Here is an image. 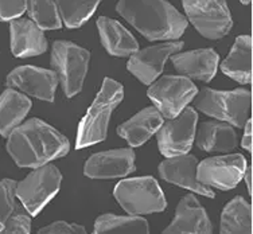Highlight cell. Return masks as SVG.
<instances>
[{
    "instance_id": "cell-1",
    "label": "cell",
    "mask_w": 253,
    "mask_h": 234,
    "mask_svg": "<svg viewBox=\"0 0 253 234\" xmlns=\"http://www.w3.org/2000/svg\"><path fill=\"white\" fill-rule=\"evenodd\" d=\"M7 137V151L19 167L43 166L70 150L68 139L41 118L19 124Z\"/></svg>"
},
{
    "instance_id": "cell-2",
    "label": "cell",
    "mask_w": 253,
    "mask_h": 234,
    "mask_svg": "<svg viewBox=\"0 0 253 234\" xmlns=\"http://www.w3.org/2000/svg\"><path fill=\"white\" fill-rule=\"evenodd\" d=\"M116 11L148 40L178 39L187 19L166 0H120Z\"/></svg>"
},
{
    "instance_id": "cell-3",
    "label": "cell",
    "mask_w": 253,
    "mask_h": 234,
    "mask_svg": "<svg viewBox=\"0 0 253 234\" xmlns=\"http://www.w3.org/2000/svg\"><path fill=\"white\" fill-rule=\"evenodd\" d=\"M123 96H124V90L122 83L112 78L104 79L97 97L93 101L85 117L78 125L77 142H76L77 150L105 140L111 115L117 105L122 103Z\"/></svg>"
},
{
    "instance_id": "cell-4",
    "label": "cell",
    "mask_w": 253,
    "mask_h": 234,
    "mask_svg": "<svg viewBox=\"0 0 253 234\" xmlns=\"http://www.w3.org/2000/svg\"><path fill=\"white\" fill-rule=\"evenodd\" d=\"M194 105L201 112L236 128H243L249 118L252 93L248 89L214 90L205 88L194 96Z\"/></svg>"
},
{
    "instance_id": "cell-5",
    "label": "cell",
    "mask_w": 253,
    "mask_h": 234,
    "mask_svg": "<svg viewBox=\"0 0 253 234\" xmlns=\"http://www.w3.org/2000/svg\"><path fill=\"white\" fill-rule=\"evenodd\" d=\"M90 53L69 40H55L51 47L53 72L61 81L66 97L81 92L88 73Z\"/></svg>"
},
{
    "instance_id": "cell-6",
    "label": "cell",
    "mask_w": 253,
    "mask_h": 234,
    "mask_svg": "<svg viewBox=\"0 0 253 234\" xmlns=\"http://www.w3.org/2000/svg\"><path fill=\"white\" fill-rule=\"evenodd\" d=\"M113 195L123 209L131 215H147L166 209L161 186L152 176L131 178L119 182Z\"/></svg>"
},
{
    "instance_id": "cell-7",
    "label": "cell",
    "mask_w": 253,
    "mask_h": 234,
    "mask_svg": "<svg viewBox=\"0 0 253 234\" xmlns=\"http://www.w3.org/2000/svg\"><path fill=\"white\" fill-rule=\"evenodd\" d=\"M62 175L53 164L35 167L22 182H16L15 194L30 215H37L58 193Z\"/></svg>"
},
{
    "instance_id": "cell-8",
    "label": "cell",
    "mask_w": 253,
    "mask_h": 234,
    "mask_svg": "<svg viewBox=\"0 0 253 234\" xmlns=\"http://www.w3.org/2000/svg\"><path fill=\"white\" fill-rule=\"evenodd\" d=\"M183 8L190 23L205 38H224L233 27L225 0H183Z\"/></svg>"
},
{
    "instance_id": "cell-9",
    "label": "cell",
    "mask_w": 253,
    "mask_h": 234,
    "mask_svg": "<svg viewBox=\"0 0 253 234\" xmlns=\"http://www.w3.org/2000/svg\"><path fill=\"white\" fill-rule=\"evenodd\" d=\"M198 92L195 83L182 76H165L148 88V97L166 118L178 116Z\"/></svg>"
},
{
    "instance_id": "cell-10",
    "label": "cell",
    "mask_w": 253,
    "mask_h": 234,
    "mask_svg": "<svg viewBox=\"0 0 253 234\" xmlns=\"http://www.w3.org/2000/svg\"><path fill=\"white\" fill-rule=\"evenodd\" d=\"M198 115L193 108L186 107L178 116L167 118L156 131L158 147L166 157L183 155L191 150L197 129Z\"/></svg>"
},
{
    "instance_id": "cell-11",
    "label": "cell",
    "mask_w": 253,
    "mask_h": 234,
    "mask_svg": "<svg viewBox=\"0 0 253 234\" xmlns=\"http://www.w3.org/2000/svg\"><path fill=\"white\" fill-rule=\"evenodd\" d=\"M247 168V160L240 154L213 156L198 161L197 179L208 187L230 190L239 185Z\"/></svg>"
},
{
    "instance_id": "cell-12",
    "label": "cell",
    "mask_w": 253,
    "mask_h": 234,
    "mask_svg": "<svg viewBox=\"0 0 253 234\" xmlns=\"http://www.w3.org/2000/svg\"><path fill=\"white\" fill-rule=\"evenodd\" d=\"M5 85L42 101L53 103L58 77L53 70L26 65L14 69L5 78Z\"/></svg>"
},
{
    "instance_id": "cell-13",
    "label": "cell",
    "mask_w": 253,
    "mask_h": 234,
    "mask_svg": "<svg viewBox=\"0 0 253 234\" xmlns=\"http://www.w3.org/2000/svg\"><path fill=\"white\" fill-rule=\"evenodd\" d=\"M183 42H167L155 44L131 54L126 68L144 85H150L163 72L166 61L183 47Z\"/></svg>"
},
{
    "instance_id": "cell-14",
    "label": "cell",
    "mask_w": 253,
    "mask_h": 234,
    "mask_svg": "<svg viewBox=\"0 0 253 234\" xmlns=\"http://www.w3.org/2000/svg\"><path fill=\"white\" fill-rule=\"evenodd\" d=\"M133 171L135 152L131 148H117L94 154L84 167V174L93 179L123 178Z\"/></svg>"
},
{
    "instance_id": "cell-15",
    "label": "cell",
    "mask_w": 253,
    "mask_h": 234,
    "mask_svg": "<svg viewBox=\"0 0 253 234\" xmlns=\"http://www.w3.org/2000/svg\"><path fill=\"white\" fill-rule=\"evenodd\" d=\"M198 159L194 155L183 154L167 157L159 166V175L163 181L179 186L208 198H214V193L210 187L202 185L197 179Z\"/></svg>"
},
{
    "instance_id": "cell-16",
    "label": "cell",
    "mask_w": 253,
    "mask_h": 234,
    "mask_svg": "<svg viewBox=\"0 0 253 234\" xmlns=\"http://www.w3.org/2000/svg\"><path fill=\"white\" fill-rule=\"evenodd\" d=\"M165 234H210L213 225L195 195L183 196L176 206L175 217L165 230Z\"/></svg>"
},
{
    "instance_id": "cell-17",
    "label": "cell",
    "mask_w": 253,
    "mask_h": 234,
    "mask_svg": "<svg viewBox=\"0 0 253 234\" xmlns=\"http://www.w3.org/2000/svg\"><path fill=\"white\" fill-rule=\"evenodd\" d=\"M11 51L15 57L26 58L43 54L47 50V40L43 30L27 18H16L10 23Z\"/></svg>"
},
{
    "instance_id": "cell-18",
    "label": "cell",
    "mask_w": 253,
    "mask_h": 234,
    "mask_svg": "<svg viewBox=\"0 0 253 234\" xmlns=\"http://www.w3.org/2000/svg\"><path fill=\"white\" fill-rule=\"evenodd\" d=\"M171 62L175 66L176 72L185 77L209 82L215 76L219 55L213 49L191 50L172 54Z\"/></svg>"
},
{
    "instance_id": "cell-19",
    "label": "cell",
    "mask_w": 253,
    "mask_h": 234,
    "mask_svg": "<svg viewBox=\"0 0 253 234\" xmlns=\"http://www.w3.org/2000/svg\"><path fill=\"white\" fill-rule=\"evenodd\" d=\"M195 144L206 152H230L237 147V135L230 125L225 121L201 122L195 129Z\"/></svg>"
},
{
    "instance_id": "cell-20",
    "label": "cell",
    "mask_w": 253,
    "mask_h": 234,
    "mask_svg": "<svg viewBox=\"0 0 253 234\" xmlns=\"http://www.w3.org/2000/svg\"><path fill=\"white\" fill-rule=\"evenodd\" d=\"M163 124V116L155 107H147L117 128L119 136L131 147H139L150 139Z\"/></svg>"
},
{
    "instance_id": "cell-21",
    "label": "cell",
    "mask_w": 253,
    "mask_h": 234,
    "mask_svg": "<svg viewBox=\"0 0 253 234\" xmlns=\"http://www.w3.org/2000/svg\"><path fill=\"white\" fill-rule=\"evenodd\" d=\"M97 29L102 46L113 57H128L139 50L136 39L117 20L100 16L97 19Z\"/></svg>"
},
{
    "instance_id": "cell-22",
    "label": "cell",
    "mask_w": 253,
    "mask_h": 234,
    "mask_svg": "<svg viewBox=\"0 0 253 234\" xmlns=\"http://www.w3.org/2000/svg\"><path fill=\"white\" fill-rule=\"evenodd\" d=\"M222 73L239 83L252 82V37L241 35L236 38L229 55L221 64Z\"/></svg>"
},
{
    "instance_id": "cell-23",
    "label": "cell",
    "mask_w": 253,
    "mask_h": 234,
    "mask_svg": "<svg viewBox=\"0 0 253 234\" xmlns=\"http://www.w3.org/2000/svg\"><path fill=\"white\" fill-rule=\"evenodd\" d=\"M31 109V100L12 88L0 94V135L7 137L23 121Z\"/></svg>"
},
{
    "instance_id": "cell-24",
    "label": "cell",
    "mask_w": 253,
    "mask_h": 234,
    "mask_svg": "<svg viewBox=\"0 0 253 234\" xmlns=\"http://www.w3.org/2000/svg\"><path fill=\"white\" fill-rule=\"evenodd\" d=\"M219 232L224 234L252 233V206L243 196H236L225 206Z\"/></svg>"
},
{
    "instance_id": "cell-25",
    "label": "cell",
    "mask_w": 253,
    "mask_h": 234,
    "mask_svg": "<svg viewBox=\"0 0 253 234\" xmlns=\"http://www.w3.org/2000/svg\"><path fill=\"white\" fill-rule=\"evenodd\" d=\"M96 234H113V233H131L146 234L150 232V226L144 218L137 215H115L102 214L94 222Z\"/></svg>"
},
{
    "instance_id": "cell-26",
    "label": "cell",
    "mask_w": 253,
    "mask_h": 234,
    "mask_svg": "<svg viewBox=\"0 0 253 234\" xmlns=\"http://www.w3.org/2000/svg\"><path fill=\"white\" fill-rule=\"evenodd\" d=\"M59 16L69 29L84 25L97 8L100 0H54Z\"/></svg>"
},
{
    "instance_id": "cell-27",
    "label": "cell",
    "mask_w": 253,
    "mask_h": 234,
    "mask_svg": "<svg viewBox=\"0 0 253 234\" xmlns=\"http://www.w3.org/2000/svg\"><path fill=\"white\" fill-rule=\"evenodd\" d=\"M26 10L31 20L42 30H57L62 26L54 0H26Z\"/></svg>"
},
{
    "instance_id": "cell-28",
    "label": "cell",
    "mask_w": 253,
    "mask_h": 234,
    "mask_svg": "<svg viewBox=\"0 0 253 234\" xmlns=\"http://www.w3.org/2000/svg\"><path fill=\"white\" fill-rule=\"evenodd\" d=\"M31 232V218L29 211L22 205H16L14 211L3 224L1 233L4 234H27Z\"/></svg>"
},
{
    "instance_id": "cell-29",
    "label": "cell",
    "mask_w": 253,
    "mask_h": 234,
    "mask_svg": "<svg viewBox=\"0 0 253 234\" xmlns=\"http://www.w3.org/2000/svg\"><path fill=\"white\" fill-rule=\"evenodd\" d=\"M15 187H16V182L12 179L0 181V222L1 224H4L5 220L10 217L18 205Z\"/></svg>"
},
{
    "instance_id": "cell-30",
    "label": "cell",
    "mask_w": 253,
    "mask_h": 234,
    "mask_svg": "<svg viewBox=\"0 0 253 234\" xmlns=\"http://www.w3.org/2000/svg\"><path fill=\"white\" fill-rule=\"evenodd\" d=\"M25 11L26 0H0V22L16 19Z\"/></svg>"
},
{
    "instance_id": "cell-31",
    "label": "cell",
    "mask_w": 253,
    "mask_h": 234,
    "mask_svg": "<svg viewBox=\"0 0 253 234\" xmlns=\"http://www.w3.org/2000/svg\"><path fill=\"white\" fill-rule=\"evenodd\" d=\"M41 234H85L86 230L83 225L68 224L65 221H57L38 230Z\"/></svg>"
},
{
    "instance_id": "cell-32",
    "label": "cell",
    "mask_w": 253,
    "mask_h": 234,
    "mask_svg": "<svg viewBox=\"0 0 253 234\" xmlns=\"http://www.w3.org/2000/svg\"><path fill=\"white\" fill-rule=\"evenodd\" d=\"M245 131H244V136H243V140H241V147H243L244 150H247L248 152L252 151V120L248 118L247 122H245Z\"/></svg>"
},
{
    "instance_id": "cell-33",
    "label": "cell",
    "mask_w": 253,
    "mask_h": 234,
    "mask_svg": "<svg viewBox=\"0 0 253 234\" xmlns=\"http://www.w3.org/2000/svg\"><path fill=\"white\" fill-rule=\"evenodd\" d=\"M243 178L245 179V182H247L249 194H252V168H251V167H247V168H245V172H244Z\"/></svg>"
},
{
    "instance_id": "cell-34",
    "label": "cell",
    "mask_w": 253,
    "mask_h": 234,
    "mask_svg": "<svg viewBox=\"0 0 253 234\" xmlns=\"http://www.w3.org/2000/svg\"><path fill=\"white\" fill-rule=\"evenodd\" d=\"M240 1H241L243 4H251V1H252V0H240Z\"/></svg>"
},
{
    "instance_id": "cell-35",
    "label": "cell",
    "mask_w": 253,
    "mask_h": 234,
    "mask_svg": "<svg viewBox=\"0 0 253 234\" xmlns=\"http://www.w3.org/2000/svg\"><path fill=\"white\" fill-rule=\"evenodd\" d=\"M1 230H3V224L0 222V233H1Z\"/></svg>"
}]
</instances>
